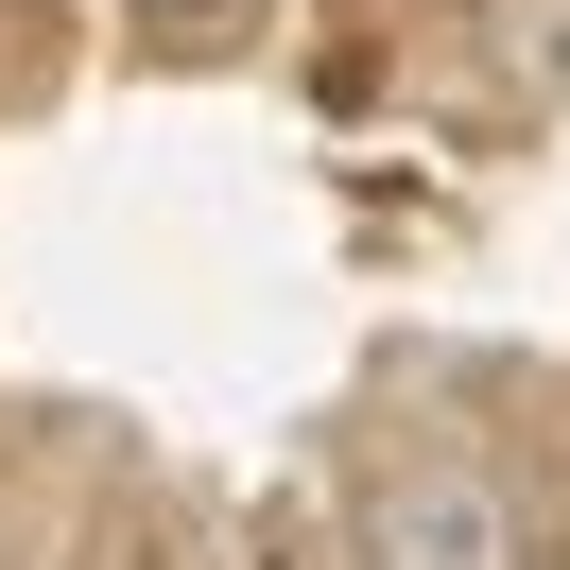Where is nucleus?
I'll return each mask as SVG.
<instances>
[{"instance_id":"f257e3e1","label":"nucleus","mask_w":570,"mask_h":570,"mask_svg":"<svg viewBox=\"0 0 570 570\" xmlns=\"http://www.w3.org/2000/svg\"><path fill=\"white\" fill-rule=\"evenodd\" d=\"M363 570H519V501L484 466H397L363 519Z\"/></svg>"},{"instance_id":"f03ea898","label":"nucleus","mask_w":570,"mask_h":570,"mask_svg":"<svg viewBox=\"0 0 570 570\" xmlns=\"http://www.w3.org/2000/svg\"><path fill=\"white\" fill-rule=\"evenodd\" d=\"M139 18H208V0H139Z\"/></svg>"}]
</instances>
